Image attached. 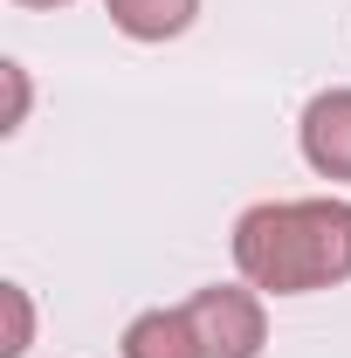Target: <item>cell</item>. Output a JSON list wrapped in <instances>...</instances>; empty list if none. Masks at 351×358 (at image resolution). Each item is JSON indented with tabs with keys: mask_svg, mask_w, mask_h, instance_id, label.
<instances>
[{
	"mask_svg": "<svg viewBox=\"0 0 351 358\" xmlns=\"http://www.w3.org/2000/svg\"><path fill=\"white\" fill-rule=\"evenodd\" d=\"M234 268L262 296H317L351 282V200H262L234 221Z\"/></svg>",
	"mask_w": 351,
	"mask_h": 358,
	"instance_id": "obj_1",
	"label": "cell"
},
{
	"mask_svg": "<svg viewBox=\"0 0 351 358\" xmlns=\"http://www.w3.org/2000/svg\"><path fill=\"white\" fill-rule=\"evenodd\" d=\"M268 296L248 289V282H207L186 296V317H193V338L207 358H262L268 345Z\"/></svg>",
	"mask_w": 351,
	"mask_h": 358,
	"instance_id": "obj_2",
	"label": "cell"
},
{
	"mask_svg": "<svg viewBox=\"0 0 351 358\" xmlns=\"http://www.w3.org/2000/svg\"><path fill=\"white\" fill-rule=\"evenodd\" d=\"M296 145H303V166L317 179H351V83L345 90H317L303 103Z\"/></svg>",
	"mask_w": 351,
	"mask_h": 358,
	"instance_id": "obj_3",
	"label": "cell"
},
{
	"mask_svg": "<svg viewBox=\"0 0 351 358\" xmlns=\"http://www.w3.org/2000/svg\"><path fill=\"white\" fill-rule=\"evenodd\" d=\"M117 352L124 358H207L200 338H193L186 303H179V310H138L131 324H124V338H117Z\"/></svg>",
	"mask_w": 351,
	"mask_h": 358,
	"instance_id": "obj_4",
	"label": "cell"
},
{
	"mask_svg": "<svg viewBox=\"0 0 351 358\" xmlns=\"http://www.w3.org/2000/svg\"><path fill=\"white\" fill-rule=\"evenodd\" d=\"M103 14L131 42H179L200 21V0H103Z\"/></svg>",
	"mask_w": 351,
	"mask_h": 358,
	"instance_id": "obj_5",
	"label": "cell"
},
{
	"mask_svg": "<svg viewBox=\"0 0 351 358\" xmlns=\"http://www.w3.org/2000/svg\"><path fill=\"white\" fill-rule=\"evenodd\" d=\"M0 310H7V345H0V358H28V345H35V303H28V289L21 282H0Z\"/></svg>",
	"mask_w": 351,
	"mask_h": 358,
	"instance_id": "obj_6",
	"label": "cell"
},
{
	"mask_svg": "<svg viewBox=\"0 0 351 358\" xmlns=\"http://www.w3.org/2000/svg\"><path fill=\"white\" fill-rule=\"evenodd\" d=\"M0 83H7V117H0V131H21V124H28V69H21V62H0Z\"/></svg>",
	"mask_w": 351,
	"mask_h": 358,
	"instance_id": "obj_7",
	"label": "cell"
},
{
	"mask_svg": "<svg viewBox=\"0 0 351 358\" xmlns=\"http://www.w3.org/2000/svg\"><path fill=\"white\" fill-rule=\"evenodd\" d=\"M14 7H69V0H14Z\"/></svg>",
	"mask_w": 351,
	"mask_h": 358,
	"instance_id": "obj_8",
	"label": "cell"
}]
</instances>
